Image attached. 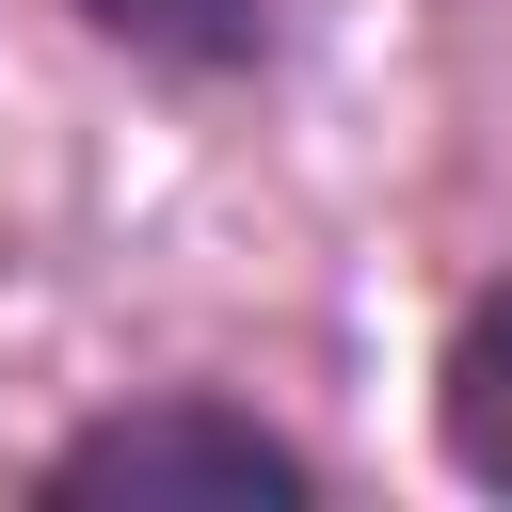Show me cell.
Wrapping results in <instances>:
<instances>
[{"instance_id":"3957f363","label":"cell","mask_w":512,"mask_h":512,"mask_svg":"<svg viewBox=\"0 0 512 512\" xmlns=\"http://www.w3.org/2000/svg\"><path fill=\"white\" fill-rule=\"evenodd\" d=\"M96 48H128V64H160V80H240L256 48H272V0H64Z\"/></svg>"},{"instance_id":"7a4b0ae2","label":"cell","mask_w":512,"mask_h":512,"mask_svg":"<svg viewBox=\"0 0 512 512\" xmlns=\"http://www.w3.org/2000/svg\"><path fill=\"white\" fill-rule=\"evenodd\" d=\"M432 448H448V480L512 496V256H496V272H480V304L448 320V368H432Z\"/></svg>"},{"instance_id":"6da1fadb","label":"cell","mask_w":512,"mask_h":512,"mask_svg":"<svg viewBox=\"0 0 512 512\" xmlns=\"http://www.w3.org/2000/svg\"><path fill=\"white\" fill-rule=\"evenodd\" d=\"M32 496L48 512H144V496H272V512H304L320 496V448H288L272 416H240V400H208V384H160V400H112V416H80L48 464H32Z\"/></svg>"}]
</instances>
